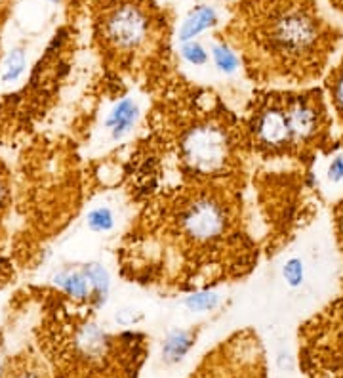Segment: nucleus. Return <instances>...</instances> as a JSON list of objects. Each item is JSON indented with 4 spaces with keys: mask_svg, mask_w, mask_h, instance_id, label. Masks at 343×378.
Masks as SVG:
<instances>
[{
    "mask_svg": "<svg viewBox=\"0 0 343 378\" xmlns=\"http://www.w3.org/2000/svg\"><path fill=\"white\" fill-rule=\"evenodd\" d=\"M137 220L122 264L139 283L198 293L254 266L256 248L243 227L236 185H175L147 203Z\"/></svg>",
    "mask_w": 343,
    "mask_h": 378,
    "instance_id": "1",
    "label": "nucleus"
},
{
    "mask_svg": "<svg viewBox=\"0 0 343 378\" xmlns=\"http://www.w3.org/2000/svg\"><path fill=\"white\" fill-rule=\"evenodd\" d=\"M282 275H284L290 286H299L304 283L305 277L304 262L299 258H290L288 262L284 264V268H282Z\"/></svg>",
    "mask_w": 343,
    "mask_h": 378,
    "instance_id": "21",
    "label": "nucleus"
},
{
    "mask_svg": "<svg viewBox=\"0 0 343 378\" xmlns=\"http://www.w3.org/2000/svg\"><path fill=\"white\" fill-rule=\"evenodd\" d=\"M322 90L326 94L328 105L334 115L337 149L343 151V52L337 62L332 63L326 77L322 78Z\"/></svg>",
    "mask_w": 343,
    "mask_h": 378,
    "instance_id": "9",
    "label": "nucleus"
},
{
    "mask_svg": "<svg viewBox=\"0 0 343 378\" xmlns=\"http://www.w3.org/2000/svg\"><path fill=\"white\" fill-rule=\"evenodd\" d=\"M193 346V332L189 331H175L164 342L162 347V355L168 363L179 361L183 355L189 352V347Z\"/></svg>",
    "mask_w": 343,
    "mask_h": 378,
    "instance_id": "14",
    "label": "nucleus"
},
{
    "mask_svg": "<svg viewBox=\"0 0 343 378\" xmlns=\"http://www.w3.org/2000/svg\"><path fill=\"white\" fill-rule=\"evenodd\" d=\"M216 24H218L216 10L210 8V6H197L195 10H191L189 16L183 19L177 37L182 42H189V40L197 39L198 35L208 31Z\"/></svg>",
    "mask_w": 343,
    "mask_h": 378,
    "instance_id": "10",
    "label": "nucleus"
},
{
    "mask_svg": "<svg viewBox=\"0 0 343 378\" xmlns=\"http://www.w3.org/2000/svg\"><path fill=\"white\" fill-rule=\"evenodd\" d=\"M40 325V347L53 378H136L149 352L141 332H109L90 309L60 304Z\"/></svg>",
    "mask_w": 343,
    "mask_h": 378,
    "instance_id": "5",
    "label": "nucleus"
},
{
    "mask_svg": "<svg viewBox=\"0 0 343 378\" xmlns=\"http://www.w3.org/2000/svg\"><path fill=\"white\" fill-rule=\"evenodd\" d=\"M220 40L261 88H305L326 77L343 29L317 0H238Z\"/></svg>",
    "mask_w": 343,
    "mask_h": 378,
    "instance_id": "2",
    "label": "nucleus"
},
{
    "mask_svg": "<svg viewBox=\"0 0 343 378\" xmlns=\"http://www.w3.org/2000/svg\"><path fill=\"white\" fill-rule=\"evenodd\" d=\"M297 361L305 378H343V294L299 327Z\"/></svg>",
    "mask_w": 343,
    "mask_h": 378,
    "instance_id": "7",
    "label": "nucleus"
},
{
    "mask_svg": "<svg viewBox=\"0 0 343 378\" xmlns=\"http://www.w3.org/2000/svg\"><path fill=\"white\" fill-rule=\"evenodd\" d=\"M84 275L88 277L91 286V304L94 308H101L109 294V273L99 264H86L82 268Z\"/></svg>",
    "mask_w": 343,
    "mask_h": 378,
    "instance_id": "13",
    "label": "nucleus"
},
{
    "mask_svg": "<svg viewBox=\"0 0 343 378\" xmlns=\"http://www.w3.org/2000/svg\"><path fill=\"white\" fill-rule=\"evenodd\" d=\"M159 29L155 8L145 0H103L96 19L101 54L118 69L132 67L151 46Z\"/></svg>",
    "mask_w": 343,
    "mask_h": 378,
    "instance_id": "6",
    "label": "nucleus"
},
{
    "mask_svg": "<svg viewBox=\"0 0 343 378\" xmlns=\"http://www.w3.org/2000/svg\"><path fill=\"white\" fill-rule=\"evenodd\" d=\"M212 58L213 62H216V65H218L223 73H235V71L238 69V65H240V60H238L236 52L229 46L225 40L213 42Z\"/></svg>",
    "mask_w": 343,
    "mask_h": 378,
    "instance_id": "16",
    "label": "nucleus"
},
{
    "mask_svg": "<svg viewBox=\"0 0 343 378\" xmlns=\"http://www.w3.org/2000/svg\"><path fill=\"white\" fill-rule=\"evenodd\" d=\"M326 176L332 184H340V182H343V153H340V151L334 153L332 161L328 164Z\"/></svg>",
    "mask_w": 343,
    "mask_h": 378,
    "instance_id": "23",
    "label": "nucleus"
},
{
    "mask_svg": "<svg viewBox=\"0 0 343 378\" xmlns=\"http://www.w3.org/2000/svg\"><path fill=\"white\" fill-rule=\"evenodd\" d=\"M4 378H48L46 370L33 357L15 359L12 367H6Z\"/></svg>",
    "mask_w": 343,
    "mask_h": 378,
    "instance_id": "15",
    "label": "nucleus"
},
{
    "mask_svg": "<svg viewBox=\"0 0 343 378\" xmlns=\"http://www.w3.org/2000/svg\"><path fill=\"white\" fill-rule=\"evenodd\" d=\"M218 300L220 296L212 291H198V293L189 294L185 298V306L191 309V311H208L218 306Z\"/></svg>",
    "mask_w": 343,
    "mask_h": 378,
    "instance_id": "18",
    "label": "nucleus"
},
{
    "mask_svg": "<svg viewBox=\"0 0 343 378\" xmlns=\"http://www.w3.org/2000/svg\"><path fill=\"white\" fill-rule=\"evenodd\" d=\"M332 224H334L335 243H337V248L343 256V195L332 207Z\"/></svg>",
    "mask_w": 343,
    "mask_h": 378,
    "instance_id": "22",
    "label": "nucleus"
},
{
    "mask_svg": "<svg viewBox=\"0 0 343 378\" xmlns=\"http://www.w3.org/2000/svg\"><path fill=\"white\" fill-rule=\"evenodd\" d=\"M243 126L252 153L267 161L311 166L320 155L340 151L322 86L259 90L244 111Z\"/></svg>",
    "mask_w": 343,
    "mask_h": 378,
    "instance_id": "4",
    "label": "nucleus"
},
{
    "mask_svg": "<svg viewBox=\"0 0 343 378\" xmlns=\"http://www.w3.org/2000/svg\"><path fill=\"white\" fill-rule=\"evenodd\" d=\"M139 319H141V313H137L136 309H122V311L116 313V321L122 327H130V325H134Z\"/></svg>",
    "mask_w": 343,
    "mask_h": 378,
    "instance_id": "24",
    "label": "nucleus"
},
{
    "mask_svg": "<svg viewBox=\"0 0 343 378\" xmlns=\"http://www.w3.org/2000/svg\"><path fill=\"white\" fill-rule=\"evenodd\" d=\"M50 2H60V0H50Z\"/></svg>",
    "mask_w": 343,
    "mask_h": 378,
    "instance_id": "27",
    "label": "nucleus"
},
{
    "mask_svg": "<svg viewBox=\"0 0 343 378\" xmlns=\"http://www.w3.org/2000/svg\"><path fill=\"white\" fill-rule=\"evenodd\" d=\"M23 69H25V54L21 50H12L8 54L6 62H4V69H2V83H15L21 77Z\"/></svg>",
    "mask_w": 343,
    "mask_h": 378,
    "instance_id": "17",
    "label": "nucleus"
},
{
    "mask_svg": "<svg viewBox=\"0 0 343 378\" xmlns=\"http://www.w3.org/2000/svg\"><path fill=\"white\" fill-rule=\"evenodd\" d=\"M324 2H326L330 8H334L335 12H340L343 16V0H324Z\"/></svg>",
    "mask_w": 343,
    "mask_h": 378,
    "instance_id": "25",
    "label": "nucleus"
},
{
    "mask_svg": "<svg viewBox=\"0 0 343 378\" xmlns=\"http://www.w3.org/2000/svg\"><path fill=\"white\" fill-rule=\"evenodd\" d=\"M53 283L75 302H91V286L84 271L61 270L53 275Z\"/></svg>",
    "mask_w": 343,
    "mask_h": 378,
    "instance_id": "12",
    "label": "nucleus"
},
{
    "mask_svg": "<svg viewBox=\"0 0 343 378\" xmlns=\"http://www.w3.org/2000/svg\"><path fill=\"white\" fill-rule=\"evenodd\" d=\"M137 115H139V108L136 101H132L130 98L118 101L105 121V126L111 130V138L121 139L124 134H128L130 128L136 123Z\"/></svg>",
    "mask_w": 343,
    "mask_h": 378,
    "instance_id": "11",
    "label": "nucleus"
},
{
    "mask_svg": "<svg viewBox=\"0 0 343 378\" xmlns=\"http://www.w3.org/2000/svg\"><path fill=\"white\" fill-rule=\"evenodd\" d=\"M152 139L182 174V184L238 185L252 153L243 119L206 90L170 94L151 117Z\"/></svg>",
    "mask_w": 343,
    "mask_h": 378,
    "instance_id": "3",
    "label": "nucleus"
},
{
    "mask_svg": "<svg viewBox=\"0 0 343 378\" xmlns=\"http://www.w3.org/2000/svg\"><path fill=\"white\" fill-rule=\"evenodd\" d=\"M183 60H187L191 65H204L208 62V52L204 46L197 42V40H189V42H183L182 46Z\"/></svg>",
    "mask_w": 343,
    "mask_h": 378,
    "instance_id": "20",
    "label": "nucleus"
},
{
    "mask_svg": "<svg viewBox=\"0 0 343 378\" xmlns=\"http://www.w3.org/2000/svg\"><path fill=\"white\" fill-rule=\"evenodd\" d=\"M4 370H6V367H4V363H2V357H0V378H4Z\"/></svg>",
    "mask_w": 343,
    "mask_h": 378,
    "instance_id": "26",
    "label": "nucleus"
},
{
    "mask_svg": "<svg viewBox=\"0 0 343 378\" xmlns=\"http://www.w3.org/2000/svg\"><path fill=\"white\" fill-rule=\"evenodd\" d=\"M193 378H265V359L258 334L244 331L206 355Z\"/></svg>",
    "mask_w": 343,
    "mask_h": 378,
    "instance_id": "8",
    "label": "nucleus"
},
{
    "mask_svg": "<svg viewBox=\"0 0 343 378\" xmlns=\"http://www.w3.org/2000/svg\"><path fill=\"white\" fill-rule=\"evenodd\" d=\"M114 216L109 207H98L88 214V227L91 232H109L113 230Z\"/></svg>",
    "mask_w": 343,
    "mask_h": 378,
    "instance_id": "19",
    "label": "nucleus"
}]
</instances>
